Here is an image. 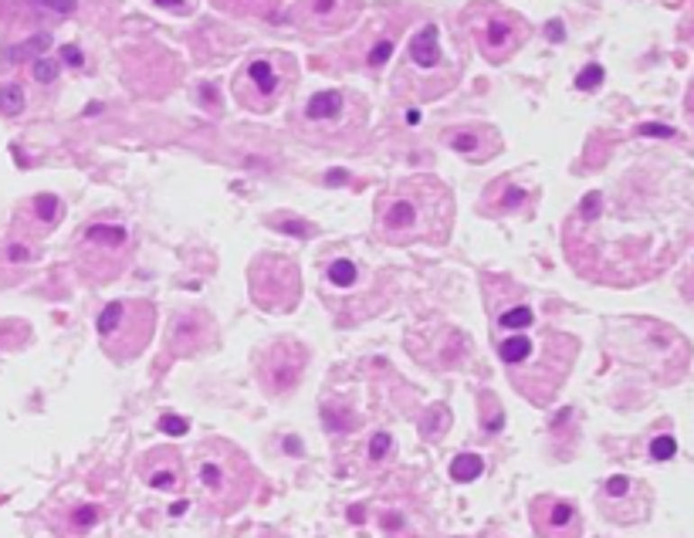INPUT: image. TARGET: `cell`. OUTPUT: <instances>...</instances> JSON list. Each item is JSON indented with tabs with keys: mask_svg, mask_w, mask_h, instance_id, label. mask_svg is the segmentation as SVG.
I'll return each instance as SVG.
<instances>
[{
	"mask_svg": "<svg viewBox=\"0 0 694 538\" xmlns=\"http://www.w3.org/2000/svg\"><path fill=\"white\" fill-rule=\"evenodd\" d=\"M491 345L498 352L512 387L535 406H549L570 376L580 342L570 332L552 329L535 312V295L515 281L485 285Z\"/></svg>",
	"mask_w": 694,
	"mask_h": 538,
	"instance_id": "cell-1",
	"label": "cell"
},
{
	"mask_svg": "<svg viewBox=\"0 0 694 538\" xmlns=\"http://www.w3.org/2000/svg\"><path fill=\"white\" fill-rule=\"evenodd\" d=\"M454 227V194L437 177L397 179L376 196L373 231L383 244H444Z\"/></svg>",
	"mask_w": 694,
	"mask_h": 538,
	"instance_id": "cell-2",
	"label": "cell"
},
{
	"mask_svg": "<svg viewBox=\"0 0 694 538\" xmlns=\"http://www.w3.org/2000/svg\"><path fill=\"white\" fill-rule=\"evenodd\" d=\"M190 478L196 484V495L217 515H234L237 508L248 505L251 491H254V468L237 451L231 441L210 437V441L196 443L194 457H190Z\"/></svg>",
	"mask_w": 694,
	"mask_h": 538,
	"instance_id": "cell-3",
	"label": "cell"
},
{
	"mask_svg": "<svg viewBox=\"0 0 694 538\" xmlns=\"http://www.w3.org/2000/svg\"><path fill=\"white\" fill-rule=\"evenodd\" d=\"M464 58L454 55L444 41L441 24H424L410 34L397 68V92L410 98H441L461 82Z\"/></svg>",
	"mask_w": 694,
	"mask_h": 538,
	"instance_id": "cell-4",
	"label": "cell"
},
{
	"mask_svg": "<svg viewBox=\"0 0 694 538\" xmlns=\"http://www.w3.org/2000/svg\"><path fill=\"white\" fill-rule=\"evenodd\" d=\"M370 105L360 92L349 88H325L308 96L292 115L295 129L312 142H342L362 132Z\"/></svg>",
	"mask_w": 694,
	"mask_h": 538,
	"instance_id": "cell-5",
	"label": "cell"
},
{
	"mask_svg": "<svg viewBox=\"0 0 694 538\" xmlns=\"http://www.w3.org/2000/svg\"><path fill=\"white\" fill-rule=\"evenodd\" d=\"M461 28L471 38V44L481 51L488 65H505L515 58L525 41L532 38V24L522 14L501 7L495 0H474L461 14Z\"/></svg>",
	"mask_w": 694,
	"mask_h": 538,
	"instance_id": "cell-6",
	"label": "cell"
},
{
	"mask_svg": "<svg viewBox=\"0 0 694 538\" xmlns=\"http://www.w3.org/2000/svg\"><path fill=\"white\" fill-rule=\"evenodd\" d=\"M298 82V61L288 51H258L237 68L234 98L248 112H275Z\"/></svg>",
	"mask_w": 694,
	"mask_h": 538,
	"instance_id": "cell-7",
	"label": "cell"
},
{
	"mask_svg": "<svg viewBox=\"0 0 694 538\" xmlns=\"http://www.w3.org/2000/svg\"><path fill=\"white\" fill-rule=\"evenodd\" d=\"M376 291V275L373 268H366L360 258L352 254H333L322 261V302L329 305L339 322H362L366 315H373V308L379 305Z\"/></svg>",
	"mask_w": 694,
	"mask_h": 538,
	"instance_id": "cell-8",
	"label": "cell"
},
{
	"mask_svg": "<svg viewBox=\"0 0 694 538\" xmlns=\"http://www.w3.org/2000/svg\"><path fill=\"white\" fill-rule=\"evenodd\" d=\"M102 352L112 362H129L142 356V349L156 335V305L146 298H115L102 308L96 322Z\"/></svg>",
	"mask_w": 694,
	"mask_h": 538,
	"instance_id": "cell-9",
	"label": "cell"
},
{
	"mask_svg": "<svg viewBox=\"0 0 694 538\" xmlns=\"http://www.w3.org/2000/svg\"><path fill=\"white\" fill-rule=\"evenodd\" d=\"M129 254H132V234L125 223L115 221L88 223L75 241V261L82 268V275L98 281V285L115 281L123 275Z\"/></svg>",
	"mask_w": 694,
	"mask_h": 538,
	"instance_id": "cell-10",
	"label": "cell"
},
{
	"mask_svg": "<svg viewBox=\"0 0 694 538\" xmlns=\"http://www.w3.org/2000/svg\"><path fill=\"white\" fill-rule=\"evenodd\" d=\"M248 288L261 312L285 315L302 302V271L285 254H258L248 268Z\"/></svg>",
	"mask_w": 694,
	"mask_h": 538,
	"instance_id": "cell-11",
	"label": "cell"
},
{
	"mask_svg": "<svg viewBox=\"0 0 694 538\" xmlns=\"http://www.w3.org/2000/svg\"><path fill=\"white\" fill-rule=\"evenodd\" d=\"M308 366V352L302 342H295L288 335L275 339L271 345H264L258 356V383L264 393L271 397H288L298 389L302 376Z\"/></svg>",
	"mask_w": 694,
	"mask_h": 538,
	"instance_id": "cell-12",
	"label": "cell"
},
{
	"mask_svg": "<svg viewBox=\"0 0 694 538\" xmlns=\"http://www.w3.org/2000/svg\"><path fill=\"white\" fill-rule=\"evenodd\" d=\"M362 11V0H295L288 17L306 34H339Z\"/></svg>",
	"mask_w": 694,
	"mask_h": 538,
	"instance_id": "cell-13",
	"label": "cell"
},
{
	"mask_svg": "<svg viewBox=\"0 0 694 538\" xmlns=\"http://www.w3.org/2000/svg\"><path fill=\"white\" fill-rule=\"evenodd\" d=\"M217 342V322L204 308H183L169 318L167 349L169 356H200Z\"/></svg>",
	"mask_w": 694,
	"mask_h": 538,
	"instance_id": "cell-14",
	"label": "cell"
},
{
	"mask_svg": "<svg viewBox=\"0 0 694 538\" xmlns=\"http://www.w3.org/2000/svg\"><path fill=\"white\" fill-rule=\"evenodd\" d=\"M532 528L539 538H580L583 535V515L580 508L555 495H539L532 501Z\"/></svg>",
	"mask_w": 694,
	"mask_h": 538,
	"instance_id": "cell-15",
	"label": "cell"
},
{
	"mask_svg": "<svg viewBox=\"0 0 694 538\" xmlns=\"http://www.w3.org/2000/svg\"><path fill=\"white\" fill-rule=\"evenodd\" d=\"M441 142H444L451 152H458L461 160H468V163H488V160H495V156L505 150L501 132L488 123L451 125V129H444Z\"/></svg>",
	"mask_w": 694,
	"mask_h": 538,
	"instance_id": "cell-16",
	"label": "cell"
},
{
	"mask_svg": "<svg viewBox=\"0 0 694 538\" xmlns=\"http://www.w3.org/2000/svg\"><path fill=\"white\" fill-rule=\"evenodd\" d=\"M139 478L146 488L153 491H167V495H177L187 484V468H183V457L177 447H156V451H146L139 457Z\"/></svg>",
	"mask_w": 694,
	"mask_h": 538,
	"instance_id": "cell-17",
	"label": "cell"
},
{
	"mask_svg": "<svg viewBox=\"0 0 694 538\" xmlns=\"http://www.w3.org/2000/svg\"><path fill=\"white\" fill-rule=\"evenodd\" d=\"M599 508L613 522H640L647 515V488H640L637 481H630L624 474H616L603 484L599 491Z\"/></svg>",
	"mask_w": 694,
	"mask_h": 538,
	"instance_id": "cell-18",
	"label": "cell"
},
{
	"mask_svg": "<svg viewBox=\"0 0 694 538\" xmlns=\"http://www.w3.org/2000/svg\"><path fill=\"white\" fill-rule=\"evenodd\" d=\"M65 217V204L55 194H34L17 207V234L24 241H38V237L51 234Z\"/></svg>",
	"mask_w": 694,
	"mask_h": 538,
	"instance_id": "cell-19",
	"label": "cell"
},
{
	"mask_svg": "<svg viewBox=\"0 0 694 538\" xmlns=\"http://www.w3.org/2000/svg\"><path fill=\"white\" fill-rule=\"evenodd\" d=\"M532 200H535L532 190L518 187L515 179L501 177L488 187L478 207H481V214H488V217H508V214H525V210L532 207Z\"/></svg>",
	"mask_w": 694,
	"mask_h": 538,
	"instance_id": "cell-20",
	"label": "cell"
},
{
	"mask_svg": "<svg viewBox=\"0 0 694 538\" xmlns=\"http://www.w3.org/2000/svg\"><path fill=\"white\" fill-rule=\"evenodd\" d=\"M366 41H370V44H366L362 65H366V68L376 75V71L383 68L389 58H393V51H397V38H393L389 31H387V34H376V31H370V34H366Z\"/></svg>",
	"mask_w": 694,
	"mask_h": 538,
	"instance_id": "cell-21",
	"label": "cell"
},
{
	"mask_svg": "<svg viewBox=\"0 0 694 538\" xmlns=\"http://www.w3.org/2000/svg\"><path fill=\"white\" fill-rule=\"evenodd\" d=\"M28 109V92L21 82H4L0 85V115H21Z\"/></svg>",
	"mask_w": 694,
	"mask_h": 538,
	"instance_id": "cell-22",
	"label": "cell"
},
{
	"mask_svg": "<svg viewBox=\"0 0 694 538\" xmlns=\"http://www.w3.org/2000/svg\"><path fill=\"white\" fill-rule=\"evenodd\" d=\"M485 474V460L478 454H461L451 460V478L461 484H468V481H478Z\"/></svg>",
	"mask_w": 694,
	"mask_h": 538,
	"instance_id": "cell-23",
	"label": "cell"
},
{
	"mask_svg": "<svg viewBox=\"0 0 694 538\" xmlns=\"http://www.w3.org/2000/svg\"><path fill=\"white\" fill-rule=\"evenodd\" d=\"M34 14H48V17H68L75 7H78V0H24Z\"/></svg>",
	"mask_w": 694,
	"mask_h": 538,
	"instance_id": "cell-24",
	"label": "cell"
},
{
	"mask_svg": "<svg viewBox=\"0 0 694 538\" xmlns=\"http://www.w3.org/2000/svg\"><path fill=\"white\" fill-rule=\"evenodd\" d=\"M58 71H61V61H58V58L38 55L31 61V78L38 85H51L58 78Z\"/></svg>",
	"mask_w": 694,
	"mask_h": 538,
	"instance_id": "cell-25",
	"label": "cell"
},
{
	"mask_svg": "<svg viewBox=\"0 0 694 538\" xmlns=\"http://www.w3.org/2000/svg\"><path fill=\"white\" fill-rule=\"evenodd\" d=\"M389 451H393V437H389L387 430H379V433H373L370 447H366V457H370V464H383Z\"/></svg>",
	"mask_w": 694,
	"mask_h": 538,
	"instance_id": "cell-26",
	"label": "cell"
},
{
	"mask_svg": "<svg viewBox=\"0 0 694 538\" xmlns=\"http://www.w3.org/2000/svg\"><path fill=\"white\" fill-rule=\"evenodd\" d=\"M98 518H102V508H96V505H82V508L71 511V528H75V532H85V528H92Z\"/></svg>",
	"mask_w": 694,
	"mask_h": 538,
	"instance_id": "cell-27",
	"label": "cell"
},
{
	"mask_svg": "<svg viewBox=\"0 0 694 538\" xmlns=\"http://www.w3.org/2000/svg\"><path fill=\"white\" fill-rule=\"evenodd\" d=\"M674 451H678L674 437H657V441L651 443V457H653V460H667V457H674Z\"/></svg>",
	"mask_w": 694,
	"mask_h": 538,
	"instance_id": "cell-28",
	"label": "cell"
},
{
	"mask_svg": "<svg viewBox=\"0 0 694 538\" xmlns=\"http://www.w3.org/2000/svg\"><path fill=\"white\" fill-rule=\"evenodd\" d=\"M599 78H603V68H599V65H589V68L576 78V88H597Z\"/></svg>",
	"mask_w": 694,
	"mask_h": 538,
	"instance_id": "cell-29",
	"label": "cell"
},
{
	"mask_svg": "<svg viewBox=\"0 0 694 538\" xmlns=\"http://www.w3.org/2000/svg\"><path fill=\"white\" fill-rule=\"evenodd\" d=\"M160 427L167 430V433H187V427H190V424H187V420H183V416H173V414H167V416H163V420H160Z\"/></svg>",
	"mask_w": 694,
	"mask_h": 538,
	"instance_id": "cell-30",
	"label": "cell"
},
{
	"mask_svg": "<svg viewBox=\"0 0 694 538\" xmlns=\"http://www.w3.org/2000/svg\"><path fill=\"white\" fill-rule=\"evenodd\" d=\"M160 7H167V11H177V14H187L190 11V0H153Z\"/></svg>",
	"mask_w": 694,
	"mask_h": 538,
	"instance_id": "cell-31",
	"label": "cell"
},
{
	"mask_svg": "<svg viewBox=\"0 0 694 538\" xmlns=\"http://www.w3.org/2000/svg\"><path fill=\"white\" fill-rule=\"evenodd\" d=\"M61 58H65V61H71V65H82V55H78V48H75V44H68V48L61 51Z\"/></svg>",
	"mask_w": 694,
	"mask_h": 538,
	"instance_id": "cell-32",
	"label": "cell"
},
{
	"mask_svg": "<svg viewBox=\"0 0 694 538\" xmlns=\"http://www.w3.org/2000/svg\"><path fill=\"white\" fill-rule=\"evenodd\" d=\"M688 112L694 115V85H691V96H688Z\"/></svg>",
	"mask_w": 694,
	"mask_h": 538,
	"instance_id": "cell-33",
	"label": "cell"
},
{
	"mask_svg": "<svg viewBox=\"0 0 694 538\" xmlns=\"http://www.w3.org/2000/svg\"><path fill=\"white\" fill-rule=\"evenodd\" d=\"M268 538H281V535H268Z\"/></svg>",
	"mask_w": 694,
	"mask_h": 538,
	"instance_id": "cell-34",
	"label": "cell"
}]
</instances>
